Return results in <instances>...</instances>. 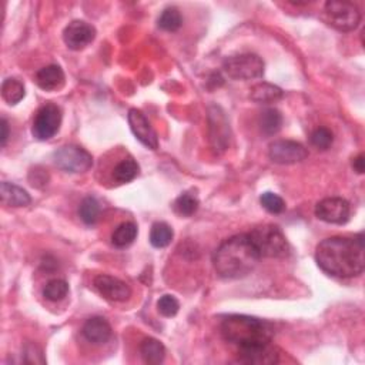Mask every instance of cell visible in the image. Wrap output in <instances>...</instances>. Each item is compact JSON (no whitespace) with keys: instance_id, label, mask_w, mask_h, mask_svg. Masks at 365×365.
<instances>
[{"instance_id":"6da1fadb","label":"cell","mask_w":365,"mask_h":365,"mask_svg":"<svg viewBox=\"0 0 365 365\" xmlns=\"http://www.w3.org/2000/svg\"><path fill=\"white\" fill-rule=\"evenodd\" d=\"M315 261L324 272L338 279H353L364 272V236L331 237L319 243Z\"/></svg>"},{"instance_id":"7a4b0ae2","label":"cell","mask_w":365,"mask_h":365,"mask_svg":"<svg viewBox=\"0 0 365 365\" xmlns=\"http://www.w3.org/2000/svg\"><path fill=\"white\" fill-rule=\"evenodd\" d=\"M260 260L254 244L248 234L227 238L214 251L213 265L218 277L224 280H240L253 271Z\"/></svg>"},{"instance_id":"3957f363","label":"cell","mask_w":365,"mask_h":365,"mask_svg":"<svg viewBox=\"0 0 365 365\" xmlns=\"http://www.w3.org/2000/svg\"><path fill=\"white\" fill-rule=\"evenodd\" d=\"M221 335L237 348H247L271 342L274 326L256 317L228 315L221 323Z\"/></svg>"},{"instance_id":"277c9868","label":"cell","mask_w":365,"mask_h":365,"mask_svg":"<svg viewBox=\"0 0 365 365\" xmlns=\"http://www.w3.org/2000/svg\"><path fill=\"white\" fill-rule=\"evenodd\" d=\"M260 259H284L290 254V245L286 236L277 225H260L248 233Z\"/></svg>"},{"instance_id":"5b68a950","label":"cell","mask_w":365,"mask_h":365,"mask_svg":"<svg viewBox=\"0 0 365 365\" xmlns=\"http://www.w3.org/2000/svg\"><path fill=\"white\" fill-rule=\"evenodd\" d=\"M223 71L233 80L260 79L264 75V62L253 53L236 55L224 60Z\"/></svg>"},{"instance_id":"8992f818","label":"cell","mask_w":365,"mask_h":365,"mask_svg":"<svg viewBox=\"0 0 365 365\" xmlns=\"http://www.w3.org/2000/svg\"><path fill=\"white\" fill-rule=\"evenodd\" d=\"M326 16L330 25L339 32H353L361 21V13L354 3L331 0L326 3Z\"/></svg>"},{"instance_id":"52a82bcc","label":"cell","mask_w":365,"mask_h":365,"mask_svg":"<svg viewBox=\"0 0 365 365\" xmlns=\"http://www.w3.org/2000/svg\"><path fill=\"white\" fill-rule=\"evenodd\" d=\"M53 162L57 169L66 173L79 174L91 169V166H93V157H91L87 150L79 146H64L55 151Z\"/></svg>"},{"instance_id":"ba28073f","label":"cell","mask_w":365,"mask_h":365,"mask_svg":"<svg viewBox=\"0 0 365 365\" xmlns=\"http://www.w3.org/2000/svg\"><path fill=\"white\" fill-rule=\"evenodd\" d=\"M62 124V110L53 103H46L36 114L32 134L37 140H49L57 134Z\"/></svg>"},{"instance_id":"9c48e42d","label":"cell","mask_w":365,"mask_h":365,"mask_svg":"<svg viewBox=\"0 0 365 365\" xmlns=\"http://www.w3.org/2000/svg\"><path fill=\"white\" fill-rule=\"evenodd\" d=\"M315 216L328 224L342 225L350 220V203L341 197L324 198L315 205Z\"/></svg>"},{"instance_id":"30bf717a","label":"cell","mask_w":365,"mask_h":365,"mask_svg":"<svg viewBox=\"0 0 365 365\" xmlns=\"http://www.w3.org/2000/svg\"><path fill=\"white\" fill-rule=\"evenodd\" d=\"M268 157L277 165H295L301 163L308 157V150L292 140H277L270 144Z\"/></svg>"},{"instance_id":"8fae6325","label":"cell","mask_w":365,"mask_h":365,"mask_svg":"<svg viewBox=\"0 0 365 365\" xmlns=\"http://www.w3.org/2000/svg\"><path fill=\"white\" fill-rule=\"evenodd\" d=\"M96 29L83 20H73L63 32V40L68 49L82 50L95 40Z\"/></svg>"},{"instance_id":"7c38bea8","label":"cell","mask_w":365,"mask_h":365,"mask_svg":"<svg viewBox=\"0 0 365 365\" xmlns=\"http://www.w3.org/2000/svg\"><path fill=\"white\" fill-rule=\"evenodd\" d=\"M93 284L103 299L111 303H123L131 297V288L124 281L107 276V274H100L95 279Z\"/></svg>"},{"instance_id":"4fadbf2b","label":"cell","mask_w":365,"mask_h":365,"mask_svg":"<svg viewBox=\"0 0 365 365\" xmlns=\"http://www.w3.org/2000/svg\"><path fill=\"white\" fill-rule=\"evenodd\" d=\"M129 124H130L133 134L135 135V139L139 140L142 144H144L150 150L158 149V135L156 130L151 127L147 118L140 110L130 109Z\"/></svg>"},{"instance_id":"5bb4252c","label":"cell","mask_w":365,"mask_h":365,"mask_svg":"<svg viewBox=\"0 0 365 365\" xmlns=\"http://www.w3.org/2000/svg\"><path fill=\"white\" fill-rule=\"evenodd\" d=\"M238 361L251 365H272L280 361V354L271 342L247 348H238Z\"/></svg>"},{"instance_id":"9a60e30c","label":"cell","mask_w":365,"mask_h":365,"mask_svg":"<svg viewBox=\"0 0 365 365\" xmlns=\"http://www.w3.org/2000/svg\"><path fill=\"white\" fill-rule=\"evenodd\" d=\"M82 333L91 344L102 346L111 338V326L104 317H93L87 319Z\"/></svg>"},{"instance_id":"2e32d148","label":"cell","mask_w":365,"mask_h":365,"mask_svg":"<svg viewBox=\"0 0 365 365\" xmlns=\"http://www.w3.org/2000/svg\"><path fill=\"white\" fill-rule=\"evenodd\" d=\"M66 77L62 67L57 64H49L37 72L36 75V83L41 90L46 91H53L59 90L64 86Z\"/></svg>"},{"instance_id":"e0dca14e","label":"cell","mask_w":365,"mask_h":365,"mask_svg":"<svg viewBox=\"0 0 365 365\" xmlns=\"http://www.w3.org/2000/svg\"><path fill=\"white\" fill-rule=\"evenodd\" d=\"M0 198L9 207H26L32 203V198L26 190L8 181H3L0 185Z\"/></svg>"},{"instance_id":"ac0fdd59","label":"cell","mask_w":365,"mask_h":365,"mask_svg":"<svg viewBox=\"0 0 365 365\" xmlns=\"http://www.w3.org/2000/svg\"><path fill=\"white\" fill-rule=\"evenodd\" d=\"M210 129H212V140L214 143L216 147H221L224 150V147L227 146V131L230 130L228 127V123L224 118V113L221 111L220 107H212L210 110Z\"/></svg>"},{"instance_id":"d6986e66","label":"cell","mask_w":365,"mask_h":365,"mask_svg":"<svg viewBox=\"0 0 365 365\" xmlns=\"http://www.w3.org/2000/svg\"><path fill=\"white\" fill-rule=\"evenodd\" d=\"M250 91H251L250 99L256 103H261V104L276 103L281 100L284 96L283 90L280 87L270 84V83H259Z\"/></svg>"},{"instance_id":"ffe728a7","label":"cell","mask_w":365,"mask_h":365,"mask_svg":"<svg viewBox=\"0 0 365 365\" xmlns=\"http://www.w3.org/2000/svg\"><path fill=\"white\" fill-rule=\"evenodd\" d=\"M140 354L147 364H160L165 361L166 347L156 338H146L140 344Z\"/></svg>"},{"instance_id":"44dd1931","label":"cell","mask_w":365,"mask_h":365,"mask_svg":"<svg viewBox=\"0 0 365 365\" xmlns=\"http://www.w3.org/2000/svg\"><path fill=\"white\" fill-rule=\"evenodd\" d=\"M137 225L134 223H122L111 234V244L118 248H126L137 238Z\"/></svg>"},{"instance_id":"7402d4cb","label":"cell","mask_w":365,"mask_h":365,"mask_svg":"<svg viewBox=\"0 0 365 365\" xmlns=\"http://www.w3.org/2000/svg\"><path fill=\"white\" fill-rule=\"evenodd\" d=\"M283 124V116L277 109H267L260 114L259 126L265 135L277 134Z\"/></svg>"},{"instance_id":"603a6c76","label":"cell","mask_w":365,"mask_h":365,"mask_svg":"<svg viewBox=\"0 0 365 365\" xmlns=\"http://www.w3.org/2000/svg\"><path fill=\"white\" fill-rule=\"evenodd\" d=\"M174 237L173 228L167 223H154L150 230V243L156 248L167 247Z\"/></svg>"},{"instance_id":"cb8c5ba5","label":"cell","mask_w":365,"mask_h":365,"mask_svg":"<svg viewBox=\"0 0 365 365\" xmlns=\"http://www.w3.org/2000/svg\"><path fill=\"white\" fill-rule=\"evenodd\" d=\"M139 171L140 167L133 158H124L116 167H114L113 178L120 182V185H124V182H130L139 176Z\"/></svg>"},{"instance_id":"d4e9b609","label":"cell","mask_w":365,"mask_h":365,"mask_svg":"<svg viewBox=\"0 0 365 365\" xmlns=\"http://www.w3.org/2000/svg\"><path fill=\"white\" fill-rule=\"evenodd\" d=\"M25 84H23L20 80L17 79H6L2 84V96L5 99V102H8L9 104L15 106L17 103H20L23 99H25Z\"/></svg>"},{"instance_id":"484cf974","label":"cell","mask_w":365,"mask_h":365,"mask_svg":"<svg viewBox=\"0 0 365 365\" xmlns=\"http://www.w3.org/2000/svg\"><path fill=\"white\" fill-rule=\"evenodd\" d=\"M79 216L82 221L87 225H93L97 223L100 216V204L95 197H86L79 207Z\"/></svg>"},{"instance_id":"4316f807","label":"cell","mask_w":365,"mask_h":365,"mask_svg":"<svg viewBox=\"0 0 365 365\" xmlns=\"http://www.w3.org/2000/svg\"><path fill=\"white\" fill-rule=\"evenodd\" d=\"M157 23L160 29H163L166 32H177L182 25V17L178 9L167 8L163 10L162 15H160Z\"/></svg>"},{"instance_id":"83f0119b","label":"cell","mask_w":365,"mask_h":365,"mask_svg":"<svg viewBox=\"0 0 365 365\" xmlns=\"http://www.w3.org/2000/svg\"><path fill=\"white\" fill-rule=\"evenodd\" d=\"M198 198L190 193H185L176 198L174 201V210L177 214L182 217H190L198 210Z\"/></svg>"},{"instance_id":"f1b7e54d","label":"cell","mask_w":365,"mask_h":365,"mask_svg":"<svg viewBox=\"0 0 365 365\" xmlns=\"http://www.w3.org/2000/svg\"><path fill=\"white\" fill-rule=\"evenodd\" d=\"M68 294V284L64 280H52L43 288V295L46 300L57 303L66 299V295Z\"/></svg>"},{"instance_id":"f546056e","label":"cell","mask_w":365,"mask_h":365,"mask_svg":"<svg viewBox=\"0 0 365 365\" xmlns=\"http://www.w3.org/2000/svg\"><path fill=\"white\" fill-rule=\"evenodd\" d=\"M311 144L318 150H328L334 142V135L330 129L318 127L311 133Z\"/></svg>"},{"instance_id":"4dcf8cb0","label":"cell","mask_w":365,"mask_h":365,"mask_svg":"<svg viewBox=\"0 0 365 365\" xmlns=\"http://www.w3.org/2000/svg\"><path fill=\"white\" fill-rule=\"evenodd\" d=\"M263 207L271 214H280L286 210V201L276 193H263L260 197Z\"/></svg>"},{"instance_id":"1f68e13d","label":"cell","mask_w":365,"mask_h":365,"mask_svg":"<svg viewBox=\"0 0 365 365\" xmlns=\"http://www.w3.org/2000/svg\"><path fill=\"white\" fill-rule=\"evenodd\" d=\"M158 312L165 317H174L180 310V303L174 295L166 294L157 303Z\"/></svg>"},{"instance_id":"d6a6232c","label":"cell","mask_w":365,"mask_h":365,"mask_svg":"<svg viewBox=\"0 0 365 365\" xmlns=\"http://www.w3.org/2000/svg\"><path fill=\"white\" fill-rule=\"evenodd\" d=\"M23 353H25V361L26 362H32V364H44L46 362L41 350L36 344H32V342L30 344H26Z\"/></svg>"},{"instance_id":"836d02e7","label":"cell","mask_w":365,"mask_h":365,"mask_svg":"<svg viewBox=\"0 0 365 365\" xmlns=\"http://www.w3.org/2000/svg\"><path fill=\"white\" fill-rule=\"evenodd\" d=\"M365 160H364V154H358L355 158H354V162H353V167L354 170L358 173V174H362L364 170H365Z\"/></svg>"},{"instance_id":"e575fe53","label":"cell","mask_w":365,"mask_h":365,"mask_svg":"<svg viewBox=\"0 0 365 365\" xmlns=\"http://www.w3.org/2000/svg\"><path fill=\"white\" fill-rule=\"evenodd\" d=\"M0 127H2V135H0V140H2V147H5L9 139V124L6 119H2V126Z\"/></svg>"}]
</instances>
